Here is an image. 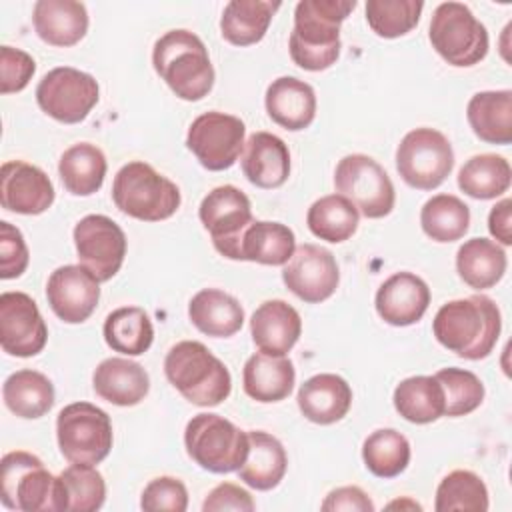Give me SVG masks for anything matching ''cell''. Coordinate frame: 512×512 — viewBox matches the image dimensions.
Masks as SVG:
<instances>
[{
  "label": "cell",
  "mask_w": 512,
  "mask_h": 512,
  "mask_svg": "<svg viewBox=\"0 0 512 512\" xmlns=\"http://www.w3.org/2000/svg\"><path fill=\"white\" fill-rule=\"evenodd\" d=\"M296 382V370L290 358L272 354H252L242 370L244 392L262 404L280 402L290 396Z\"/></svg>",
  "instance_id": "cell-27"
},
{
  "label": "cell",
  "mask_w": 512,
  "mask_h": 512,
  "mask_svg": "<svg viewBox=\"0 0 512 512\" xmlns=\"http://www.w3.org/2000/svg\"><path fill=\"white\" fill-rule=\"evenodd\" d=\"M250 334L260 352L286 356L302 334V318L288 302L266 300L250 318Z\"/></svg>",
  "instance_id": "cell-21"
},
{
  "label": "cell",
  "mask_w": 512,
  "mask_h": 512,
  "mask_svg": "<svg viewBox=\"0 0 512 512\" xmlns=\"http://www.w3.org/2000/svg\"><path fill=\"white\" fill-rule=\"evenodd\" d=\"M466 118L472 132L486 144L506 146L512 142V92L484 90L476 92L468 106Z\"/></svg>",
  "instance_id": "cell-30"
},
{
  "label": "cell",
  "mask_w": 512,
  "mask_h": 512,
  "mask_svg": "<svg viewBox=\"0 0 512 512\" xmlns=\"http://www.w3.org/2000/svg\"><path fill=\"white\" fill-rule=\"evenodd\" d=\"M488 506V488L472 470H454L436 488V512H486Z\"/></svg>",
  "instance_id": "cell-42"
},
{
  "label": "cell",
  "mask_w": 512,
  "mask_h": 512,
  "mask_svg": "<svg viewBox=\"0 0 512 512\" xmlns=\"http://www.w3.org/2000/svg\"><path fill=\"white\" fill-rule=\"evenodd\" d=\"M104 340L120 354L140 356L154 342V326L148 312L140 306H122L104 320Z\"/></svg>",
  "instance_id": "cell-37"
},
{
  "label": "cell",
  "mask_w": 512,
  "mask_h": 512,
  "mask_svg": "<svg viewBox=\"0 0 512 512\" xmlns=\"http://www.w3.org/2000/svg\"><path fill=\"white\" fill-rule=\"evenodd\" d=\"M488 230L502 246L512 244V200L504 198L492 206L488 214Z\"/></svg>",
  "instance_id": "cell-51"
},
{
  "label": "cell",
  "mask_w": 512,
  "mask_h": 512,
  "mask_svg": "<svg viewBox=\"0 0 512 512\" xmlns=\"http://www.w3.org/2000/svg\"><path fill=\"white\" fill-rule=\"evenodd\" d=\"M46 298L62 322L82 324L98 306L100 282L82 264H66L48 276Z\"/></svg>",
  "instance_id": "cell-18"
},
{
  "label": "cell",
  "mask_w": 512,
  "mask_h": 512,
  "mask_svg": "<svg viewBox=\"0 0 512 512\" xmlns=\"http://www.w3.org/2000/svg\"><path fill=\"white\" fill-rule=\"evenodd\" d=\"M0 500L10 510L64 512L66 494L60 476H52L44 462L24 450L2 456Z\"/></svg>",
  "instance_id": "cell-5"
},
{
  "label": "cell",
  "mask_w": 512,
  "mask_h": 512,
  "mask_svg": "<svg viewBox=\"0 0 512 512\" xmlns=\"http://www.w3.org/2000/svg\"><path fill=\"white\" fill-rule=\"evenodd\" d=\"M198 216L214 248L224 258L240 260L242 234L254 220L250 198L232 184L216 186L202 198Z\"/></svg>",
  "instance_id": "cell-14"
},
{
  "label": "cell",
  "mask_w": 512,
  "mask_h": 512,
  "mask_svg": "<svg viewBox=\"0 0 512 512\" xmlns=\"http://www.w3.org/2000/svg\"><path fill=\"white\" fill-rule=\"evenodd\" d=\"M244 138L246 126L238 116L212 110L192 120L186 146L206 170L222 172L236 164L246 144Z\"/></svg>",
  "instance_id": "cell-13"
},
{
  "label": "cell",
  "mask_w": 512,
  "mask_h": 512,
  "mask_svg": "<svg viewBox=\"0 0 512 512\" xmlns=\"http://www.w3.org/2000/svg\"><path fill=\"white\" fill-rule=\"evenodd\" d=\"M360 212L356 206L340 196V194H328L312 202L306 214V224L310 232L326 242L340 244L358 230Z\"/></svg>",
  "instance_id": "cell-39"
},
{
  "label": "cell",
  "mask_w": 512,
  "mask_h": 512,
  "mask_svg": "<svg viewBox=\"0 0 512 512\" xmlns=\"http://www.w3.org/2000/svg\"><path fill=\"white\" fill-rule=\"evenodd\" d=\"M164 374L196 406H218L232 390V376L226 364L198 340L174 344L164 358Z\"/></svg>",
  "instance_id": "cell-4"
},
{
  "label": "cell",
  "mask_w": 512,
  "mask_h": 512,
  "mask_svg": "<svg viewBox=\"0 0 512 512\" xmlns=\"http://www.w3.org/2000/svg\"><path fill=\"white\" fill-rule=\"evenodd\" d=\"M116 208L142 222H160L176 214L182 196L180 188L150 164L134 160L124 164L112 182Z\"/></svg>",
  "instance_id": "cell-6"
},
{
  "label": "cell",
  "mask_w": 512,
  "mask_h": 512,
  "mask_svg": "<svg viewBox=\"0 0 512 512\" xmlns=\"http://www.w3.org/2000/svg\"><path fill=\"white\" fill-rule=\"evenodd\" d=\"M242 172L250 184L272 190L290 176V150L282 138L270 132H254L242 150Z\"/></svg>",
  "instance_id": "cell-22"
},
{
  "label": "cell",
  "mask_w": 512,
  "mask_h": 512,
  "mask_svg": "<svg viewBox=\"0 0 512 512\" xmlns=\"http://www.w3.org/2000/svg\"><path fill=\"white\" fill-rule=\"evenodd\" d=\"M500 330L502 318L498 304L484 294L450 300L440 306L432 320L436 340L466 360L490 356Z\"/></svg>",
  "instance_id": "cell-1"
},
{
  "label": "cell",
  "mask_w": 512,
  "mask_h": 512,
  "mask_svg": "<svg viewBox=\"0 0 512 512\" xmlns=\"http://www.w3.org/2000/svg\"><path fill=\"white\" fill-rule=\"evenodd\" d=\"M254 508L256 504L250 492L234 482H222L216 488H212L202 504L204 512H220V510L252 512Z\"/></svg>",
  "instance_id": "cell-49"
},
{
  "label": "cell",
  "mask_w": 512,
  "mask_h": 512,
  "mask_svg": "<svg viewBox=\"0 0 512 512\" xmlns=\"http://www.w3.org/2000/svg\"><path fill=\"white\" fill-rule=\"evenodd\" d=\"M512 182L510 162L500 154H476L458 172V188L476 200H492L508 192Z\"/></svg>",
  "instance_id": "cell-38"
},
{
  "label": "cell",
  "mask_w": 512,
  "mask_h": 512,
  "mask_svg": "<svg viewBox=\"0 0 512 512\" xmlns=\"http://www.w3.org/2000/svg\"><path fill=\"white\" fill-rule=\"evenodd\" d=\"M54 196V186L42 168L28 164L24 160H8L2 164V208L24 216H36L52 206Z\"/></svg>",
  "instance_id": "cell-19"
},
{
  "label": "cell",
  "mask_w": 512,
  "mask_h": 512,
  "mask_svg": "<svg viewBox=\"0 0 512 512\" xmlns=\"http://www.w3.org/2000/svg\"><path fill=\"white\" fill-rule=\"evenodd\" d=\"M336 192L348 198L366 218H384L392 212L396 192L386 170L366 154L344 156L334 170Z\"/></svg>",
  "instance_id": "cell-11"
},
{
  "label": "cell",
  "mask_w": 512,
  "mask_h": 512,
  "mask_svg": "<svg viewBox=\"0 0 512 512\" xmlns=\"http://www.w3.org/2000/svg\"><path fill=\"white\" fill-rule=\"evenodd\" d=\"M108 164L104 152L90 144L78 142L64 150L58 162V172L64 188L74 196H92L104 184Z\"/></svg>",
  "instance_id": "cell-35"
},
{
  "label": "cell",
  "mask_w": 512,
  "mask_h": 512,
  "mask_svg": "<svg viewBox=\"0 0 512 512\" xmlns=\"http://www.w3.org/2000/svg\"><path fill=\"white\" fill-rule=\"evenodd\" d=\"M504 248L488 238H470L456 252V270L464 284L474 290L496 286L506 272Z\"/></svg>",
  "instance_id": "cell-31"
},
{
  "label": "cell",
  "mask_w": 512,
  "mask_h": 512,
  "mask_svg": "<svg viewBox=\"0 0 512 512\" xmlns=\"http://www.w3.org/2000/svg\"><path fill=\"white\" fill-rule=\"evenodd\" d=\"M248 440V456L236 470L238 478L260 492L276 488L288 468V456L282 442L264 430H250Z\"/></svg>",
  "instance_id": "cell-28"
},
{
  "label": "cell",
  "mask_w": 512,
  "mask_h": 512,
  "mask_svg": "<svg viewBox=\"0 0 512 512\" xmlns=\"http://www.w3.org/2000/svg\"><path fill=\"white\" fill-rule=\"evenodd\" d=\"M30 262L22 232L10 222H0V278L12 280L26 272Z\"/></svg>",
  "instance_id": "cell-48"
},
{
  "label": "cell",
  "mask_w": 512,
  "mask_h": 512,
  "mask_svg": "<svg viewBox=\"0 0 512 512\" xmlns=\"http://www.w3.org/2000/svg\"><path fill=\"white\" fill-rule=\"evenodd\" d=\"M152 66L166 86L186 102H198L214 86L208 48L190 30H168L154 42Z\"/></svg>",
  "instance_id": "cell-3"
},
{
  "label": "cell",
  "mask_w": 512,
  "mask_h": 512,
  "mask_svg": "<svg viewBox=\"0 0 512 512\" xmlns=\"http://www.w3.org/2000/svg\"><path fill=\"white\" fill-rule=\"evenodd\" d=\"M364 466L378 478H396L410 464V442L394 428L374 430L362 444Z\"/></svg>",
  "instance_id": "cell-41"
},
{
  "label": "cell",
  "mask_w": 512,
  "mask_h": 512,
  "mask_svg": "<svg viewBox=\"0 0 512 512\" xmlns=\"http://www.w3.org/2000/svg\"><path fill=\"white\" fill-rule=\"evenodd\" d=\"M140 508L148 512H184L188 508V490L184 482L174 476H158L142 490Z\"/></svg>",
  "instance_id": "cell-46"
},
{
  "label": "cell",
  "mask_w": 512,
  "mask_h": 512,
  "mask_svg": "<svg viewBox=\"0 0 512 512\" xmlns=\"http://www.w3.org/2000/svg\"><path fill=\"white\" fill-rule=\"evenodd\" d=\"M434 376L444 390V416H466L482 404L484 384L474 372L450 366L438 370Z\"/></svg>",
  "instance_id": "cell-44"
},
{
  "label": "cell",
  "mask_w": 512,
  "mask_h": 512,
  "mask_svg": "<svg viewBox=\"0 0 512 512\" xmlns=\"http://www.w3.org/2000/svg\"><path fill=\"white\" fill-rule=\"evenodd\" d=\"M296 250L294 232L282 222L252 220L240 240V260L284 266Z\"/></svg>",
  "instance_id": "cell-34"
},
{
  "label": "cell",
  "mask_w": 512,
  "mask_h": 512,
  "mask_svg": "<svg viewBox=\"0 0 512 512\" xmlns=\"http://www.w3.org/2000/svg\"><path fill=\"white\" fill-rule=\"evenodd\" d=\"M282 4L270 0H232L224 6L220 18V34L232 46H252L260 42L272 16Z\"/></svg>",
  "instance_id": "cell-32"
},
{
  "label": "cell",
  "mask_w": 512,
  "mask_h": 512,
  "mask_svg": "<svg viewBox=\"0 0 512 512\" xmlns=\"http://www.w3.org/2000/svg\"><path fill=\"white\" fill-rule=\"evenodd\" d=\"M98 82L92 74L72 66L52 68L36 86V102L44 114L62 122L78 124L86 120L98 102Z\"/></svg>",
  "instance_id": "cell-12"
},
{
  "label": "cell",
  "mask_w": 512,
  "mask_h": 512,
  "mask_svg": "<svg viewBox=\"0 0 512 512\" xmlns=\"http://www.w3.org/2000/svg\"><path fill=\"white\" fill-rule=\"evenodd\" d=\"M422 10L420 0H368L366 22L380 38H400L416 28Z\"/></svg>",
  "instance_id": "cell-43"
},
{
  "label": "cell",
  "mask_w": 512,
  "mask_h": 512,
  "mask_svg": "<svg viewBox=\"0 0 512 512\" xmlns=\"http://www.w3.org/2000/svg\"><path fill=\"white\" fill-rule=\"evenodd\" d=\"M430 288L412 272H396L376 292V312L390 326L416 324L428 310Z\"/></svg>",
  "instance_id": "cell-20"
},
{
  "label": "cell",
  "mask_w": 512,
  "mask_h": 512,
  "mask_svg": "<svg viewBox=\"0 0 512 512\" xmlns=\"http://www.w3.org/2000/svg\"><path fill=\"white\" fill-rule=\"evenodd\" d=\"M454 168L450 140L434 128L410 130L396 148V170L416 190L438 188Z\"/></svg>",
  "instance_id": "cell-10"
},
{
  "label": "cell",
  "mask_w": 512,
  "mask_h": 512,
  "mask_svg": "<svg viewBox=\"0 0 512 512\" xmlns=\"http://www.w3.org/2000/svg\"><path fill=\"white\" fill-rule=\"evenodd\" d=\"M58 476L64 484L66 510L96 512L102 508L106 500V482L94 466L70 464Z\"/></svg>",
  "instance_id": "cell-45"
},
{
  "label": "cell",
  "mask_w": 512,
  "mask_h": 512,
  "mask_svg": "<svg viewBox=\"0 0 512 512\" xmlns=\"http://www.w3.org/2000/svg\"><path fill=\"white\" fill-rule=\"evenodd\" d=\"M94 392L116 406H136L150 390V376L142 364L128 358H106L92 374Z\"/></svg>",
  "instance_id": "cell-26"
},
{
  "label": "cell",
  "mask_w": 512,
  "mask_h": 512,
  "mask_svg": "<svg viewBox=\"0 0 512 512\" xmlns=\"http://www.w3.org/2000/svg\"><path fill=\"white\" fill-rule=\"evenodd\" d=\"M188 318L206 336L230 338L244 324V308L232 294L218 288H204L192 296Z\"/></svg>",
  "instance_id": "cell-29"
},
{
  "label": "cell",
  "mask_w": 512,
  "mask_h": 512,
  "mask_svg": "<svg viewBox=\"0 0 512 512\" xmlns=\"http://www.w3.org/2000/svg\"><path fill=\"white\" fill-rule=\"evenodd\" d=\"M296 400L306 420L328 426L348 414L352 406V388L338 374H314L300 386Z\"/></svg>",
  "instance_id": "cell-23"
},
{
  "label": "cell",
  "mask_w": 512,
  "mask_h": 512,
  "mask_svg": "<svg viewBox=\"0 0 512 512\" xmlns=\"http://www.w3.org/2000/svg\"><path fill=\"white\" fill-rule=\"evenodd\" d=\"M428 38L438 56L456 68L478 64L490 48L486 26L462 2H442L436 6Z\"/></svg>",
  "instance_id": "cell-8"
},
{
  "label": "cell",
  "mask_w": 512,
  "mask_h": 512,
  "mask_svg": "<svg viewBox=\"0 0 512 512\" xmlns=\"http://www.w3.org/2000/svg\"><path fill=\"white\" fill-rule=\"evenodd\" d=\"M184 446L200 468L212 474H228L244 464L250 440L248 432L224 416L202 412L188 420Z\"/></svg>",
  "instance_id": "cell-7"
},
{
  "label": "cell",
  "mask_w": 512,
  "mask_h": 512,
  "mask_svg": "<svg viewBox=\"0 0 512 512\" xmlns=\"http://www.w3.org/2000/svg\"><path fill=\"white\" fill-rule=\"evenodd\" d=\"M268 116L282 128L298 132L308 128L316 118L314 88L294 76H280L272 80L264 96Z\"/></svg>",
  "instance_id": "cell-24"
},
{
  "label": "cell",
  "mask_w": 512,
  "mask_h": 512,
  "mask_svg": "<svg viewBox=\"0 0 512 512\" xmlns=\"http://www.w3.org/2000/svg\"><path fill=\"white\" fill-rule=\"evenodd\" d=\"M56 440L70 464H100L112 450L110 416L90 402H72L58 412Z\"/></svg>",
  "instance_id": "cell-9"
},
{
  "label": "cell",
  "mask_w": 512,
  "mask_h": 512,
  "mask_svg": "<svg viewBox=\"0 0 512 512\" xmlns=\"http://www.w3.org/2000/svg\"><path fill=\"white\" fill-rule=\"evenodd\" d=\"M320 508L324 512H340V510H346V512H374L376 510L370 496L358 486H340V488L328 492V496L324 498Z\"/></svg>",
  "instance_id": "cell-50"
},
{
  "label": "cell",
  "mask_w": 512,
  "mask_h": 512,
  "mask_svg": "<svg viewBox=\"0 0 512 512\" xmlns=\"http://www.w3.org/2000/svg\"><path fill=\"white\" fill-rule=\"evenodd\" d=\"M282 280L294 296L308 304H318L336 292L340 270L330 250L316 244H300L284 264Z\"/></svg>",
  "instance_id": "cell-17"
},
{
  "label": "cell",
  "mask_w": 512,
  "mask_h": 512,
  "mask_svg": "<svg viewBox=\"0 0 512 512\" xmlns=\"http://www.w3.org/2000/svg\"><path fill=\"white\" fill-rule=\"evenodd\" d=\"M34 72H36V62L28 52L12 46L0 48V92L2 94L24 90L32 80Z\"/></svg>",
  "instance_id": "cell-47"
},
{
  "label": "cell",
  "mask_w": 512,
  "mask_h": 512,
  "mask_svg": "<svg viewBox=\"0 0 512 512\" xmlns=\"http://www.w3.org/2000/svg\"><path fill=\"white\" fill-rule=\"evenodd\" d=\"M356 8V0H302L294 10L288 50L296 66L320 72L340 56V24Z\"/></svg>",
  "instance_id": "cell-2"
},
{
  "label": "cell",
  "mask_w": 512,
  "mask_h": 512,
  "mask_svg": "<svg viewBox=\"0 0 512 512\" xmlns=\"http://www.w3.org/2000/svg\"><path fill=\"white\" fill-rule=\"evenodd\" d=\"M34 30L50 46L68 48L88 32V12L76 0H38L32 10Z\"/></svg>",
  "instance_id": "cell-25"
},
{
  "label": "cell",
  "mask_w": 512,
  "mask_h": 512,
  "mask_svg": "<svg viewBox=\"0 0 512 512\" xmlns=\"http://www.w3.org/2000/svg\"><path fill=\"white\" fill-rule=\"evenodd\" d=\"M72 236L78 262L88 268L98 282H108L116 276L126 256V234L112 218L88 214L78 220Z\"/></svg>",
  "instance_id": "cell-15"
},
{
  "label": "cell",
  "mask_w": 512,
  "mask_h": 512,
  "mask_svg": "<svg viewBox=\"0 0 512 512\" xmlns=\"http://www.w3.org/2000/svg\"><path fill=\"white\" fill-rule=\"evenodd\" d=\"M394 506H400V508H402V506H406V502H404V504H402V502H392V504H388V508H394ZM408 506H412V508H416V510H420V508H422V506H420V504H416V502H410Z\"/></svg>",
  "instance_id": "cell-52"
},
{
  "label": "cell",
  "mask_w": 512,
  "mask_h": 512,
  "mask_svg": "<svg viewBox=\"0 0 512 512\" xmlns=\"http://www.w3.org/2000/svg\"><path fill=\"white\" fill-rule=\"evenodd\" d=\"M48 342L46 322L26 292L0 294V346L16 358H30Z\"/></svg>",
  "instance_id": "cell-16"
},
{
  "label": "cell",
  "mask_w": 512,
  "mask_h": 512,
  "mask_svg": "<svg viewBox=\"0 0 512 512\" xmlns=\"http://www.w3.org/2000/svg\"><path fill=\"white\" fill-rule=\"evenodd\" d=\"M54 384L38 370H16L2 386V398L6 408L18 418L36 420L50 412L54 406Z\"/></svg>",
  "instance_id": "cell-33"
},
{
  "label": "cell",
  "mask_w": 512,
  "mask_h": 512,
  "mask_svg": "<svg viewBox=\"0 0 512 512\" xmlns=\"http://www.w3.org/2000/svg\"><path fill=\"white\" fill-rule=\"evenodd\" d=\"M396 412L412 424H430L444 416V390L436 376L404 378L392 396Z\"/></svg>",
  "instance_id": "cell-36"
},
{
  "label": "cell",
  "mask_w": 512,
  "mask_h": 512,
  "mask_svg": "<svg viewBox=\"0 0 512 512\" xmlns=\"http://www.w3.org/2000/svg\"><path fill=\"white\" fill-rule=\"evenodd\" d=\"M420 226L434 242H456L470 228V208L454 194H436L424 202Z\"/></svg>",
  "instance_id": "cell-40"
}]
</instances>
